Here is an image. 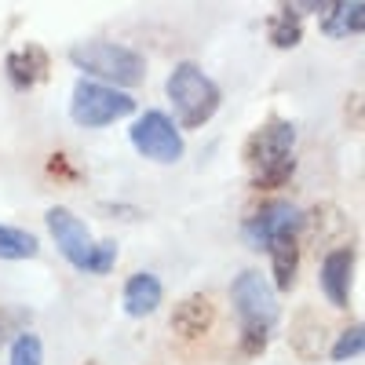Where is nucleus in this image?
Instances as JSON below:
<instances>
[{"instance_id":"f257e3e1","label":"nucleus","mask_w":365,"mask_h":365,"mask_svg":"<svg viewBox=\"0 0 365 365\" xmlns=\"http://www.w3.org/2000/svg\"><path fill=\"white\" fill-rule=\"evenodd\" d=\"M292 146H296V125L285 117H270L249 135L241 161L252 172V187L256 190H274L285 187L296 161H292Z\"/></svg>"},{"instance_id":"f03ea898","label":"nucleus","mask_w":365,"mask_h":365,"mask_svg":"<svg viewBox=\"0 0 365 365\" xmlns=\"http://www.w3.org/2000/svg\"><path fill=\"white\" fill-rule=\"evenodd\" d=\"M234 307L241 322V354H263L270 340V325L278 322V296L263 282V274L245 270L234 282Z\"/></svg>"},{"instance_id":"7ed1b4c3","label":"nucleus","mask_w":365,"mask_h":365,"mask_svg":"<svg viewBox=\"0 0 365 365\" xmlns=\"http://www.w3.org/2000/svg\"><path fill=\"white\" fill-rule=\"evenodd\" d=\"M70 63L88 77L106 81V88H135L146 77V58L135 48L113 44V41H88L70 48Z\"/></svg>"},{"instance_id":"20e7f679","label":"nucleus","mask_w":365,"mask_h":365,"mask_svg":"<svg viewBox=\"0 0 365 365\" xmlns=\"http://www.w3.org/2000/svg\"><path fill=\"white\" fill-rule=\"evenodd\" d=\"M48 230L55 237L58 252H63L77 270H88V274H110L113 270L117 245L113 241H96L70 208H63V205L48 208Z\"/></svg>"},{"instance_id":"39448f33","label":"nucleus","mask_w":365,"mask_h":365,"mask_svg":"<svg viewBox=\"0 0 365 365\" xmlns=\"http://www.w3.org/2000/svg\"><path fill=\"white\" fill-rule=\"evenodd\" d=\"M165 91H168V99L175 106L179 128H201L220 110V88H216V81H208L201 73V66H194V63H179L172 70Z\"/></svg>"},{"instance_id":"423d86ee","label":"nucleus","mask_w":365,"mask_h":365,"mask_svg":"<svg viewBox=\"0 0 365 365\" xmlns=\"http://www.w3.org/2000/svg\"><path fill=\"white\" fill-rule=\"evenodd\" d=\"M135 113V99L117 88L96 84V81H77L70 96V117L81 128H106L113 120Z\"/></svg>"},{"instance_id":"0eeeda50","label":"nucleus","mask_w":365,"mask_h":365,"mask_svg":"<svg viewBox=\"0 0 365 365\" xmlns=\"http://www.w3.org/2000/svg\"><path fill=\"white\" fill-rule=\"evenodd\" d=\"M132 146L146 161H158V165H175L182 158V135L161 110H146L132 125Z\"/></svg>"},{"instance_id":"6e6552de","label":"nucleus","mask_w":365,"mask_h":365,"mask_svg":"<svg viewBox=\"0 0 365 365\" xmlns=\"http://www.w3.org/2000/svg\"><path fill=\"white\" fill-rule=\"evenodd\" d=\"M299 220H303V212L296 205H289V201H263L256 212H249L245 237L252 241L256 249H270L278 237L296 234L299 230Z\"/></svg>"},{"instance_id":"1a4fd4ad","label":"nucleus","mask_w":365,"mask_h":365,"mask_svg":"<svg viewBox=\"0 0 365 365\" xmlns=\"http://www.w3.org/2000/svg\"><path fill=\"white\" fill-rule=\"evenodd\" d=\"M351 274H354V249L336 245L322 256V292L332 307H347L351 299Z\"/></svg>"},{"instance_id":"9d476101","label":"nucleus","mask_w":365,"mask_h":365,"mask_svg":"<svg viewBox=\"0 0 365 365\" xmlns=\"http://www.w3.org/2000/svg\"><path fill=\"white\" fill-rule=\"evenodd\" d=\"M216 325V303H212L205 292L187 296L182 303H175L172 311V332L179 340H201L208 336V329Z\"/></svg>"},{"instance_id":"9b49d317","label":"nucleus","mask_w":365,"mask_h":365,"mask_svg":"<svg viewBox=\"0 0 365 365\" xmlns=\"http://www.w3.org/2000/svg\"><path fill=\"white\" fill-rule=\"evenodd\" d=\"M4 66H8V77H11L15 88H34V84H41V81L48 77V70H51L48 51H44L41 44H26V48L11 51Z\"/></svg>"},{"instance_id":"f8f14e48","label":"nucleus","mask_w":365,"mask_h":365,"mask_svg":"<svg viewBox=\"0 0 365 365\" xmlns=\"http://www.w3.org/2000/svg\"><path fill=\"white\" fill-rule=\"evenodd\" d=\"M289 344H292V351H296L303 361H318V358H322V347H325V322H322L311 307H303V311L292 318Z\"/></svg>"},{"instance_id":"ddd939ff","label":"nucleus","mask_w":365,"mask_h":365,"mask_svg":"<svg viewBox=\"0 0 365 365\" xmlns=\"http://www.w3.org/2000/svg\"><path fill=\"white\" fill-rule=\"evenodd\" d=\"M365 29V4L361 0H344V4H322V34L332 41L354 37Z\"/></svg>"},{"instance_id":"4468645a","label":"nucleus","mask_w":365,"mask_h":365,"mask_svg":"<svg viewBox=\"0 0 365 365\" xmlns=\"http://www.w3.org/2000/svg\"><path fill=\"white\" fill-rule=\"evenodd\" d=\"M161 296H165V289L158 282V274L139 270L125 282V311L132 318H146V314H154L161 307Z\"/></svg>"},{"instance_id":"2eb2a0df","label":"nucleus","mask_w":365,"mask_h":365,"mask_svg":"<svg viewBox=\"0 0 365 365\" xmlns=\"http://www.w3.org/2000/svg\"><path fill=\"white\" fill-rule=\"evenodd\" d=\"M299 227L307 230V245H314V249L322 252V245H329V241L336 237V234L347 230V220H344V212H340V208L318 205V208H311L307 216L299 220Z\"/></svg>"},{"instance_id":"dca6fc26","label":"nucleus","mask_w":365,"mask_h":365,"mask_svg":"<svg viewBox=\"0 0 365 365\" xmlns=\"http://www.w3.org/2000/svg\"><path fill=\"white\" fill-rule=\"evenodd\" d=\"M267 252H270L274 285H278V292H289L296 285V270H299V237L296 234H285V237L274 241Z\"/></svg>"},{"instance_id":"f3484780","label":"nucleus","mask_w":365,"mask_h":365,"mask_svg":"<svg viewBox=\"0 0 365 365\" xmlns=\"http://www.w3.org/2000/svg\"><path fill=\"white\" fill-rule=\"evenodd\" d=\"M267 34H270V44H274V48H296L299 37H303V19H299V11H296V8H282L278 15H270Z\"/></svg>"},{"instance_id":"a211bd4d","label":"nucleus","mask_w":365,"mask_h":365,"mask_svg":"<svg viewBox=\"0 0 365 365\" xmlns=\"http://www.w3.org/2000/svg\"><path fill=\"white\" fill-rule=\"evenodd\" d=\"M37 237L19 227H0V259H34Z\"/></svg>"},{"instance_id":"6ab92c4d","label":"nucleus","mask_w":365,"mask_h":365,"mask_svg":"<svg viewBox=\"0 0 365 365\" xmlns=\"http://www.w3.org/2000/svg\"><path fill=\"white\" fill-rule=\"evenodd\" d=\"M11 365H44V344L34 332H22L11 344Z\"/></svg>"},{"instance_id":"aec40b11","label":"nucleus","mask_w":365,"mask_h":365,"mask_svg":"<svg viewBox=\"0 0 365 365\" xmlns=\"http://www.w3.org/2000/svg\"><path fill=\"white\" fill-rule=\"evenodd\" d=\"M361 347H365V336H361V325L354 322L347 332H340V340L332 344V361H347V358H358L361 354Z\"/></svg>"},{"instance_id":"412c9836","label":"nucleus","mask_w":365,"mask_h":365,"mask_svg":"<svg viewBox=\"0 0 365 365\" xmlns=\"http://www.w3.org/2000/svg\"><path fill=\"white\" fill-rule=\"evenodd\" d=\"M0 340H4V314H0Z\"/></svg>"},{"instance_id":"4be33fe9","label":"nucleus","mask_w":365,"mask_h":365,"mask_svg":"<svg viewBox=\"0 0 365 365\" xmlns=\"http://www.w3.org/2000/svg\"><path fill=\"white\" fill-rule=\"evenodd\" d=\"M84 365H99V361H84Z\"/></svg>"}]
</instances>
